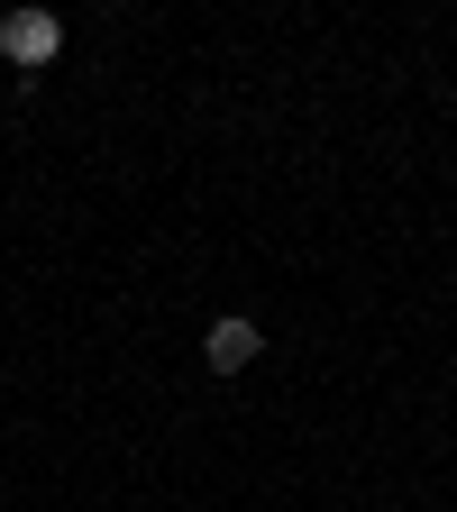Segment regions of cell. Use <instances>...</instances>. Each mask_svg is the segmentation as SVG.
Wrapping results in <instances>:
<instances>
[{
	"mask_svg": "<svg viewBox=\"0 0 457 512\" xmlns=\"http://www.w3.org/2000/svg\"><path fill=\"white\" fill-rule=\"evenodd\" d=\"M55 46H64V19H55V10H10V19H0V55H10V74H19V83L46 74Z\"/></svg>",
	"mask_w": 457,
	"mask_h": 512,
	"instance_id": "1",
	"label": "cell"
},
{
	"mask_svg": "<svg viewBox=\"0 0 457 512\" xmlns=\"http://www.w3.org/2000/svg\"><path fill=\"white\" fill-rule=\"evenodd\" d=\"M256 357H266V330H256L247 311H220L211 330H202V366H211V375H238V366H256Z\"/></svg>",
	"mask_w": 457,
	"mask_h": 512,
	"instance_id": "2",
	"label": "cell"
}]
</instances>
